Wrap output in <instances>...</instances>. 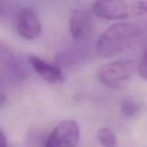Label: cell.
Returning a JSON list of instances; mask_svg holds the SVG:
<instances>
[{"label":"cell","mask_w":147,"mask_h":147,"mask_svg":"<svg viewBox=\"0 0 147 147\" xmlns=\"http://www.w3.org/2000/svg\"><path fill=\"white\" fill-rule=\"evenodd\" d=\"M139 35V28L132 22H120L104 30L96 42V52L102 58L117 56L128 49Z\"/></svg>","instance_id":"6da1fadb"},{"label":"cell","mask_w":147,"mask_h":147,"mask_svg":"<svg viewBox=\"0 0 147 147\" xmlns=\"http://www.w3.org/2000/svg\"><path fill=\"white\" fill-rule=\"evenodd\" d=\"M94 13L106 20H123L147 12L146 1L107 0L96 1L93 5Z\"/></svg>","instance_id":"7a4b0ae2"},{"label":"cell","mask_w":147,"mask_h":147,"mask_svg":"<svg viewBox=\"0 0 147 147\" xmlns=\"http://www.w3.org/2000/svg\"><path fill=\"white\" fill-rule=\"evenodd\" d=\"M136 69L137 64L134 59L118 60L102 65L97 72V77L103 84L115 87L129 79Z\"/></svg>","instance_id":"3957f363"},{"label":"cell","mask_w":147,"mask_h":147,"mask_svg":"<svg viewBox=\"0 0 147 147\" xmlns=\"http://www.w3.org/2000/svg\"><path fill=\"white\" fill-rule=\"evenodd\" d=\"M80 137V127L75 121H62L49 134L45 147H76Z\"/></svg>","instance_id":"277c9868"},{"label":"cell","mask_w":147,"mask_h":147,"mask_svg":"<svg viewBox=\"0 0 147 147\" xmlns=\"http://www.w3.org/2000/svg\"><path fill=\"white\" fill-rule=\"evenodd\" d=\"M95 30V23L90 11L85 9H75L69 18V31L78 40H90Z\"/></svg>","instance_id":"5b68a950"},{"label":"cell","mask_w":147,"mask_h":147,"mask_svg":"<svg viewBox=\"0 0 147 147\" xmlns=\"http://www.w3.org/2000/svg\"><path fill=\"white\" fill-rule=\"evenodd\" d=\"M16 26L18 34L27 40L36 39L42 31V24L39 18L29 9H23L18 12Z\"/></svg>","instance_id":"8992f818"},{"label":"cell","mask_w":147,"mask_h":147,"mask_svg":"<svg viewBox=\"0 0 147 147\" xmlns=\"http://www.w3.org/2000/svg\"><path fill=\"white\" fill-rule=\"evenodd\" d=\"M28 61L32 68L47 82L55 84L62 82L63 74L60 68L52 65L36 55H30Z\"/></svg>","instance_id":"52a82bcc"},{"label":"cell","mask_w":147,"mask_h":147,"mask_svg":"<svg viewBox=\"0 0 147 147\" xmlns=\"http://www.w3.org/2000/svg\"><path fill=\"white\" fill-rule=\"evenodd\" d=\"M85 56V51L81 47H73L62 51L55 57V63L59 65H68L75 64Z\"/></svg>","instance_id":"ba28073f"},{"label":"cell","mask_w":147,"mask_h":147,"mask_svg":"<svg viewBox=\"0 0 147 147\" xmlns=\"http://www.w3.org/2000/svg\"><path fill=\"white\" fill-rule=\"evenodd\" d=\"M140 103L133 96H125L120 103V110L126 117L136 115L140 110Z\"/></svg>","instance_id":"9c48e42d"},{"label":"cell","mask_w":147,"mask_h":147,"mask_svg":"<svg viewBox=\"0 0 147 147\" xmlns=\"http://www.w3.org/2000/svg\"><path fill=\"white\" fill-rule=\"evenodd\" d=\"M97 139L103 147H116L117 145L115 135L108 128H101L97 133Z\"/></svg>","instance_id":"30bf717a"},{"label":"cell","mask_w":147,"mask_h":147,"mask_svg":"<svg viewBox=\"0 0 147 147\" xmlns=\"http://www.w3.org/2000/svg\"><path fill=\"white\" fill-rule=\"evenodd\" d=\"M15 64V58L12 52L0 40V66L10 68Z\"/></svg>","instance_id":"8fae6325"},{"label":"cell","mask_w":147,"mask_h":147,"mask_svg":"<svg viewBox=\"0 0 147 147\" xmlns=\"http://www.w3.org/2000/svg\"><path fill=\"white\" fill-rule=\"evenodd\" d=\"M138 70L141 78L147 81V50L142 56V59L138 65Z\"/></svg>","instance_id":"7c38bea8"},{"label":"cell","mask_w":147,"mask_h":147,"mask_svg":"<svg viewBox=\"0 0 147 147\" xmlns=\"http://www.w3.org/2000/svg\"><path fill=\"white\" fill-rule=\"evenodd\" d=\"M0 147H8L6 137L1 130H0Z\"/></svg>","instance_id":"4fadbf2b"}]
</instances>
